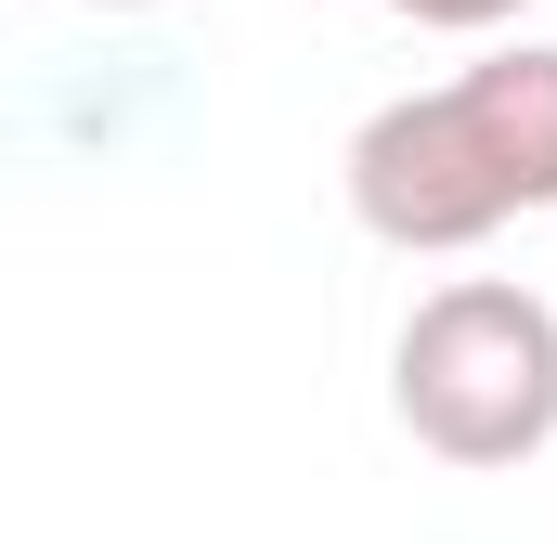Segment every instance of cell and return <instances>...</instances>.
Here are the masks:
<instances>
[{"mask_svg": "<svg viewBox=\"0 0 557 544\" xmlns=\"http://www.w3.org/2000/svg\"><path fill=\"white\" fill-rule=\"evenodd\" d=\"M519 208H557V39L480 52L467 78L403 91L350 131V221L403 260H454Z\"/></svg>", "mask_w": 557, "mask_h": 544, "instance_id": "1", "label": "cell"}, {"mask_svg": "<svg viewBox=\"0 0 557 544\" xmlns=\"http://www.w3.org/2000/svg\"><path fill=\"white\" fill-rule=\"evenodd\" d=\"M389 403L416 428V454L493 480V467H532L557 441V311L506 272H467L416 298L403 350H389Z\"/></svg>", "mask_w": 557, "mask_h": 544, "instance_id": "2", "label": "cell"}, {"mask_svg": "<svg viewBox=\"0 0 557 544\" xmlns=\"http://www.w3.org/2000/svg\"><path fill=\"white\" fill-rule=\"evenodd\" d=\"M376 13H403V26H454V39H480V26H506V13H532V0H376Z\"/></svg>", "mask_w": 557, "mask_h": 544, "instance_id": "3", "label": "cell"}, {"mask_svg": "<svg viewBox=\"0 0 557 544\" xmlns=\"http://www.w3.org/2000/svg\"><path fill=\"white\" fill-rule=\"evenodd\" d=\"M91 13H156V0H91Z\"/></svg>", "mask_w": 557, "mask_h": 544, "instance_id": "4", "label": "cell"}]
</instances>
